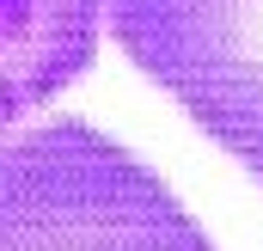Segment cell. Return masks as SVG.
<instances>
[{"label": "cell", "instance_id": "6da1fadb", "mask_svg": "<svg viewBox=\"0 0 263 251\" xmlns=\"http://www.w3.org/2000/svg\"><path fill=\"white\" fill-rule=\"evenodd\" d=\"M0 251H214V239L135 147L49 117L0 141Z\"/></svg>", "mask_w": 263, "mask_h": 251}, {"label": "cell", "instance_id": "3957f363", "mask_svg": "<svg viewBox=\"0 0 263 251\" xmlns=\"http://www.w3.org/2000/svg\"><path fill=\"white\" fill-rule=\"evenodd\" d=\"M104 0H0V141L92 67Z\"/></svg>", "mask_w": 263, "mask_h": 251}, {"label": "cell", "instance_id": "7a4b0ae2", "mask_svg": "<svg viewBox=\"0 0 263 251\" xmlns=\"http://www.w3.org/2000/svg\"><path fill=\"white\" fill-rule=\"evenodd\" d=\"M104 25L123 56L263 184V0H104Z\"/></svg>", "mask_w": 263, "mask_h": 251}]
</instances>
